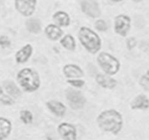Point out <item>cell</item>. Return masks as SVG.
<instances>
[{"instance_id":"cell-4","label":"cell","mask_w":149,"mask_h":140,"mask_svg":"<svg viewBox=\"0 0 149 140\" xmlns=\"http://www.w3.org/2000/svg\"><path fill=\"white\" fill-rule=\"evenodd\" d=\"M97 63L103 71L108 76L115 75L121 68V64L118 59L107 52H101L99 54Z\"/></svg>"},{"instance_id":"cell-25","label":"cell","mask_w":149,"mask_h":140,"mask_svg":"<svg viewBox=\"0 0 149 140\" xmlns=\"http://www.w3.org/2000/svg\"><path fill=\"white\" fill-rule=\"evenodd\" d=\"M95 28L100 32H104L107 30V25L104 20H98L95 23Z\"/></svg>"},{"instance_id":"cell-27","label":"cell","mask_w":149,"mask_h":140,"mask_svg":"<svg viewBox=\"0 0 149 140\" xmlns=\"http://www.w3.org/2000/svg\"><path fill=\"white\" fill-rule=\"evenodd\" d=\"M137 45V40L134 37H132L127 39V47L129 50H132Z\"/></svg>"},{"instance_id":"cell-14","label":"cell","mask_w":149,"mask_h":140,"mask_svg":"<svg viewBox=\"0 0 149 140\" xmlns=\"http://www.w3.org/2000/svg\"><path fill=\"white\" fill-rule=\"evenodd\" d=\"M45 33L49 40L55 41L61 37L64 32L56 24H49L45 27Z\"/></svg>"},{"instance_id":"cell-1","label":"cell","mask_w":149,"mask_h":140,"mask_svg":"<svg viewBox=\"0 0 149 140\" xmlns=\"http://www.w3.org/2000/svg\"><path fill=\"white\" fill-rule=\"evenodd\" d=\"M99 128L104 132L118 135L124 125L123 116L116 109H106L102 112L97 117Z\"/></svg>"},{"instance_id":"cell-5","label":"cell","mask_w":149,"mask_h":140,"mask_svg":"<svg viewBox=\"0 0 149 140\" xmlns=\"http://www.w3.org/2000/svg\"><path fill=\"white\" fill-rule=\"evenodd\" d=\"M66 98L69 106L74 110L82 109L86 102L82 93L72 88H69L66 90Z\"/></svg>"},{"instance_id":"cell-8","label":"cell","mask_w":149,"mask_h":140,"mask_svg":"<svg viewBox=\"0 0 149 140\" xmlns=\"http://www.w3.org/2000/svg\"><path fill=\"white\" fill-rule=\"evenodd\" d=\"M57 132L62 140H77V129L71 123L67 122L60 123L57 127Z\"/></svg>"},{"instance_id":"cell-18","label":"cell","mask_w":149,"mask_h":140,"mask_svg":"<svg viewBox=\"0 0 149 140\" xmlns=\"http://www.w3.org/2000/svg\"><path fill=\"white\" fill-rule=\"evenodd\" d=\"M4 87L6 92H8L9 96L13 98H18L21 96V92L19 88L16 86L15 83L12 81H7L4 83Z\"/></svg>"},{"instance_id":"cell-2","label":"cell","mask_w":149,"mask_h":140,"mask_svg":"<svg viewBox=\"0 0 149 140\" xmlns=\"http://www.w3.org/2000/svg\"><path fill=\"white\" fill-rule=\"evenodd\" d=\"M17 81L24 91L33 92L40 86V79L37 71L31 68H24L17 73Z\"/></svg>"},{"instance_id":"cell-21","label":"cell","mask_w":149,"mask_h":140,"mask_svg":"<svg viewBox=\"0 0 149 140\" xmlns=\"http://www.w3.org/2000/svg\"><path fill=\"white\" fill-rule=\"evenodd\" d=\"M20 120L24 125H29L33 122L34 116L31 112L27 109H24L20 112Z\"/></svg>"},{"instance_id":"cell-12","label":"cell","mask_w":149,"mask_h":140,"mask_svg":"<svg viewBox=\"0 0 149 140\" xmlns=\"http://www.w3.org/2000/svg\"><path fill=\"white\" fill-rule=\"evenodd\" d=\"M46 106L48 109L58 117H63L67 112V107L61 102L56 100H51L46 102Z\"/></svg>"},{"instance_id":"cell-9","label":"cell","mask_w":149,"mask_h":140,"mask_svg":"<svg viewBox=\"0 0 149 140\" xmlns=\"http://www.w3.org/2000/svg\"><path fill=\"white\" fill-rule=\"evenodd\" d=\"M81 10L88 16L91 18H98L101 15V11L98 3L94 0H84L81 2Z\"/></svg>"},{"instance_id":"cell-7","label":"cell","mask_w":149,"mask_h":140,"mask_svg":"<svg viewBox=\"0 0 149 140\" xmlns=\"http://www.w3.org/2000/svg\"><path fill=\"white\" fill-rule=\"evenodd\" d=\"M37 0H15V7L16 11L21 15L29 17L35 11Z\"/></svg>"},{"instance_id":"cell-30","label":"cell","mask_w":149,"mask_h":140,"mask_svg":"<svg viewBox=\"0 0 149 140\" xmlns=\"http://www.w3.org/2000/svg\"><path fill=\"white\" fill-rule=\"evenodd\" d=\"M132 1L134 2H141L142 0H132Z\"/></svg>"},{"instance_id":"cell-20","label":"cell","mask_w":149,"mask_h":140,"mask_svg":"<svg viewBox=\"0 0 149 140\" xmlns=\"http://www.w3.org/2000/svg\"><path fill=\"white\" fill-rule=\"evenodd\" d=\"M60 44L68 51H74L76 47L75 40L71 34H67V35L64 36L60 40Z\"/></svg>"},{"instance_id":"cell-26","label":"cell","mask_w":149,"mask_h":140,"mask_svg":"<svg viewBox=\"0 0 149 140\" xmlns=\"http://www.w3.org/2000/svg\"><path fill=\"white\" fill-rule=\"evenodd\" d=\"M11 45V42L10 39L7 36L2 35L0 36V46L2 48H8Z\"/></svg>"},{"instance_id":"cell-19","label":"cell","mask_w":149,"mask_h":140,"mask_svg":"<svg viewBox=\"0 0 149 140\" xmlns=\"http://www.w3.org/2000/svg\"><path fill=\"white\" fill-rule=\"evenodd\" d=\"M26 27L29 32L37 34L41 31L40 21L37 18H29L26 21Z\"/></svg>"},{"instance_id":"cell-10","label":"cell","mask_w":149,"mask_h":140,"mask_svg":"<svg viewBox=\"0 0 149 140\" xmlns=\"http://www.w3.org/2000/svg\"><path fill=\"white\" fill-rule=\"evenodd\" d=\"M63 73L69 79H80L84 77V73L81 67L74 64H67L63 68Z\"/></svg>"},{"instance_id":"cell-13","label":"cell","mask_w":149,"mask_h":140,"mask_svg":"<svg viewBox=\"0 0 149 140\" xmlns=\"http://www.w3.org/2000/svg\"><path fill=\"white\" fill-rule=\"evenodd\" d=\"M133 110H146L149 108V99L146 95L140 94L136 96L130 103Z\"/></svg>"},{"instance_id":"cell-17","label":"cell","mask_w":149,"mask_h":140,"mask_svg":"<svg viewBox=\"0 0 149 140\" xmlns=\"http://www.w3.org/2000/svg\"><path fill=\"white\" fill-rule=\"evenodd\" d=\"M54 22L58 27H67L70 25V18L68 13L64 11H57L53 15Z\"/></svg>"},{"instance_id":"cell-6","label":"cell","mask_w":149,"mask_h":140,"mask_svg":"<svg viewBox=\"0 0 149 140\" xmlns=\"http://www.w3.org/2000/svg\"><path fill=\"white\" fill-rule=\"evenodd\" d=\"M131 27V18L128 15L121 14L114 20V30L118 35L126 37Z\"/></svg>"},{"instance_id":"cell-28","label":"cell","mask_w":149,"mask_h":140,"mask_svg":"<svg viewBox=\"0 0 149 140\" xmlns=\"http://www.w3.org/2000/svg\"><path fill=\"white\" fill-rule=\"evenodd\" d=\"M2 94H3V89H2V88L0 87V96H2Z\"/></svg>"},{"instance_id":"cell-29","label":"cell","mask_w":149,"mask_h":140,"mask_svg":"<svg viewBox=\"0 0 149 140\" xmlns=\"http://www.w3.org/2000/svg\"><path fill=\"white\" fill-rule=\"evenodd\" d=\"M112 1L114 2H121V1H123V0H112Z\"/></svg>"},{"instance_id":"cell-23","label":"cell","mask_w":149,"mask_h":140,"mask_svg":"<svg viewBox=\"0 0 149 140\" xmlns=\"http://www.w3.org/2000/svg\"><path fill=\"white\" fill-rule=\"evenodd\" d=\"M0 102L6 106H11L15 103V101L12 98V97L10 96H6V95H3L0 98Z\"/></svg>"},{"instance_id":"cell-3","label":"cell","mask_w":149,"mask_h":140,"mask_svg":"<svg viewBox=\"0 0 149 140\" xmlns=\"http://www.w3.org/2000/svg\"><path fill=\"white\" fill-rule=\"evenodd\" d=\"M78 38L82 46L91 54H96L101 49V38L88 27H81L78 32Z\"/></svg>"},{"instance_id":"cell-16","label":"cell","mask_w":149,"mask_h":140,"mask_svg":"<svg viewBox=\"0 0 149 140\" xmlns=\"http://www.w3.org/2000/svg\"><path fill=\"white\" fill-rule=\"evenodd\" d=\"M96 82L102 87L105 89H113L117 85V81L115 79L103 74H97Z\"/></svg>"},{"instance_id":"cell-24","label":"cell","mask_w":149,"mask_h":140,"mask_svg":"<svg viewBox=\"0 0 149 140\" xmlns=\"http://www.w3.org/2000/svg\"><path fill=\"white\" fill-rule=\"evenodd\" d=\"M67 83L70 84V85H72L74 87H78L81 88L85 84V82L84 80H81V79H69L67 80Z\"/></svg>"},{"instance_id":"cell-15","label":"cell","mask_w":149,"mask_h":140,"mask_svg":"<svg viewBox=\"0 0 149 140\" xmlns=\"http://www.w3.org/2000/svg\"><path fill=\"white\" fill-rule=\"evenodd\" d=\"M12 122L8 118L0 117V140H5L12 132Z\"/></svg>"},{"instance_id":"cell-22","label":"cell","mask_w":149,"mask_h":140,"mask_svg":"<svg viewBox=\"0 0 149 140\" xmlns=\"http://www.w3.org/2000/svg\"><path fill=\"white\" fill-rule=\"evenodd\" d=\"M140 84L145 90L149 91V69H148L146 73L141 76Z\"/></svg>"},{"instance_id":"cell-11","label":"cell","mask_w":149,"mask_h":140,"mask_svg":"<svg viewBox=\"0 0 149 140\" xmlns=\"http://www.w3.org/2000/svg\"><path fill=\"white\" fill-rule=\"evenodd\" d=\"M33 52V47L31 44H26L20 49L15 55V61L18 64L26 63L30 58Z\"/></svg>"}]
</instances>
